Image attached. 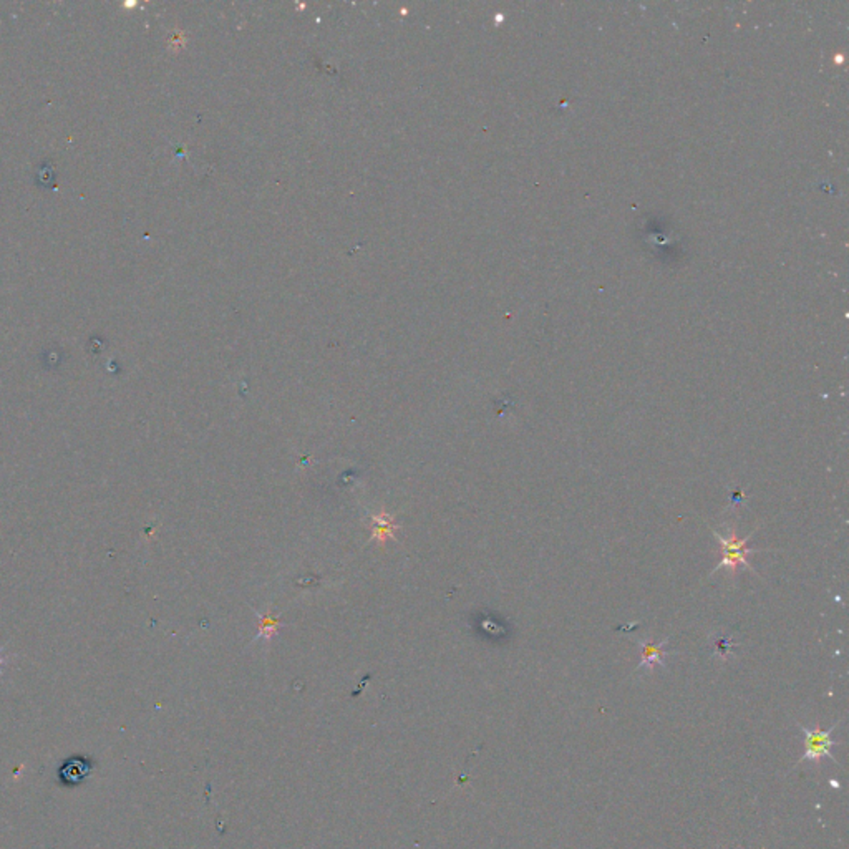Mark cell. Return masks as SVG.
I'll use <instances>...</instances> for the list:
<instances>
[{"mask_svg":"<svg viewBox=\"0 0 849 849\" xmlns=\"http://www.w3.org/2000/svg\"><path fill=\"white\" fill-rule=\"evenodd\" d=\"M752 534L747 538H738L735 526L728 528V536H721L720 533L714 531V536L716 538V541L721 544V561L716 564L714 572L716 571V569L728 567L735 576V574H737L738 566H745V567L752 569V566H750L747 561L748 554L755 553V549L747 548V543L750 541V538H752Z\"/></svg>","mask_w":849,"mask_h":849,"instance_id":"obj_1","label":"cell"},{"mask_svg":"<svg viewBox=\"0 0 849 849\" xmlns=\"http://www.w3.org/2000/svg\"><path fill=\"white\" fill-rule=\"evenodd\" d=\"M667 644V639L660 644H652V640H640V650H642V660L637 665V669H649L652 670L655 665H664V657L669 655V652L664 650Z\"/></svg>","mask_w":849,"mask_h":849,"instance_id":"obj_3","label":"cell"},{"mask_svg":"<svg viewBox=\"0 0 849 849\" xmlns=\"http://www.w3.org/2000/svg\"><path fill=\"white\" fill-rule=\"evenodd\" d=\"M836 726L838 723H834L829 730H823L818 723L814 725V728H806V726L799 725V728H801L804 733V753L803 757L798 760V763L804 762V760H809V762H813L814 765H819L823 762V758L826 757L831 758L833 762H836V758H834L831 753V747L838 745V742L831 740V733L833 730H836Z\"/></svg>","mask_w":849,"mask_h":849,"instance_id":"obj_2","label":"cell"},{"mask_svg":"<svg viewBox=\"0 0 849 849\" xmlns=\"http://www.w3.org/2000/svg\"><path fill=\"white\" fill-rule=\"evenodd\" d=\"M6 664H7V657H4L2 655V650H0V672H2V669H4V667H6Z\"/></svg>","mask_w":849,"mask_h":849,"instance_id":"obj_6","label":"cell"},{"mask_svg":"<svg viewBox=\"0 0 849 849\" xmlns=\"http://www.w3.org/2000/svg\"><path fill=\"white\" fill-rule=\"evenodd\" d=\"M88 772H90V765L83 762V760L73 758L63 765L60 770V777L65 783L68 782V784H78L87 777Z\"/></svg>","mask_w":849,"mask_h":849,"instance_id":"obj_4","label":"cell"},{"mask_svg":"<svg viewBox=\"0 0 849 849\" xmlns=\"http://www.w3.org/2000/svg\"><path fill=\"white\" fill-rule=\"evenodd\" d=\"M730 647H732V644H728V640H718V642H716V649L723 650V652H721V654H726V650H728Z\"/></svg>","mask_w":849,"mask_h":849,"instance_id":"obj_5","label":"cell"}]
</instances>
